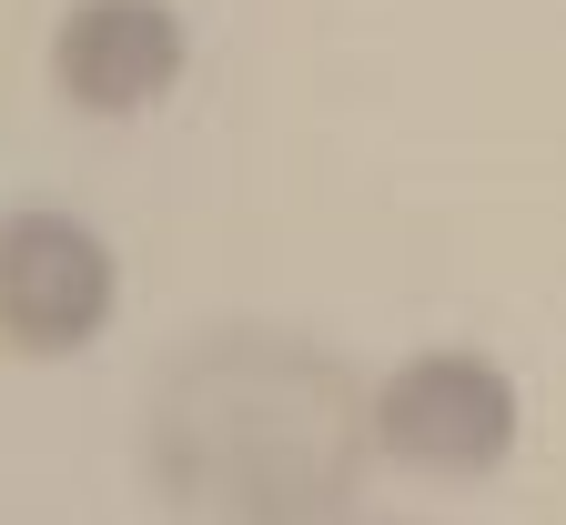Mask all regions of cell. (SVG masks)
I'll return each instance as SVG.
<instances>
[{
	"label": "cell",
	"instance_id": "1",
	"mask_svg": "<svg viewBox=\"0 0 566 525\" xmlns=\"http://www.w3.org/2000/svg\"><path fill=\"white\" fill-rule=\"evenodd\" d=\"M365 385L304 334L223 324L153 395V475L202 525H324L365 475Z\"/></svg>",
	"mask_w": 566,
	"mask_h": 525
},
{
	"label": "cell",
	"instance_id": "2",
	"mask_svg": "<svg viewBox=\"0 0 566 525\" xmlns=\"http://www.w3.org/2000/svg\"><path fill=\"white\" fill-rule=\"evenodd\" d=\"M375 444L415 475H495L516 455V374L495 354H465V344H436V354H405L385 385H375Z\"/></svg>",
	"mask_w": 566,
	"mask_h": 525
},
{
	"label": "cell",
	"instance_id": "3",
	"mask_svg": "<svg viewBox=\"0 0 566 525\" xmlns=\"http://www.w3.org/2000/svg\"><path fill=\"white\" fill-rule=\"evenodd\" d=\"M112 253L71 212H0V344L51 364L112 324Z\"/></svg>",
	"mask_w": 566,
	"mask_h": 525
},
{
	"label": "cell",
	"instance_id": "4",
	"mask_svg": "<svg viewBox=\"0 0 566 525\" xmlns=\"http://www.w3.org/2000/svg\"><path fill=\"white\" fill-rule=\"evenodd\" d=\"M182 61H192V41H182V11H172V0H82V11L51 31V82H61V102H82L102 122L153 112L182 82Z\"/></svg>",
	"mask_w": 566,
	"mask_h": 525
}]
</instances>
